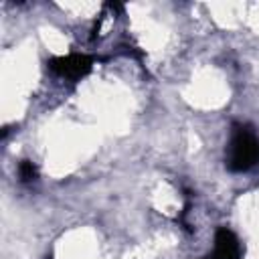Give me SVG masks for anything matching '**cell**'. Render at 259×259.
<instances>
[{
	"mask_svg": "<svg viewBox=\"0 0 259 259\" xmlns=\"http://www.w3.org/2000/svg\"><path fill=\"white\" fill-rule=\"evenodd\" d=\"M259 164V136L247 123H235L225 150V166L231 172H249Z\"/></svg>",
	"mask_w": 259,
	"mask_h": 259,
	"instance_id": "obj_1",
	"label": "cell"
},
{
	"mask_svg": "<svg viewBox=\"0 0 259 259\" xmlns=\"http://www.w3.org/2000/svg\"><path fill=\"white\" fill-rule=\"evenodd\" d=\"M93 57L89 55H81V53H71L65 57H55L49 61V69L69 81H81L83 77H87L93 69Z\"/></svg>",
	"mask_w": 259,
	"mask_h": 259,
	"instance_id": "obj_2",
	"label": "cell"
},
{
	"mask_svg": "<svg viewBox=\"0 0 259 259\" xmlns=\"http://www.w3.org/2000/svg\"><path fill=\"white\" fill-rule=\"evenodd\" d=\"M212 259H243L241 241L237 239V235L231 229H227V227H219L217 229Z\"/></svg>",
	"mask_w": 259,
	"mask_h": 259,
	"instance_id": "obj_3",
	"label": "cell"
},
{
	"mask_svg": "<svg viewBox=\"0 0 259 259\" xmlns=\"http://www.w3.org/2000/svg\"><path fill=\"white\" fill-rule=\"evenodd\" d=\"M18 178H20V182H24V184L34 182V180L38 178L36 166H34L30 160H22V162L18 164Z\"/></svg>",
	"mask_w": 259,
	"mask_h": 259,
	"instance_id": "obj_4",
	"label": "cell"
},
{
	"mask_svg": "<svg viewBox=\"0 0 259 259\" xmlns=\"http://www.w3.org/2000/svg\"><path fill=\"white\" fill-rule=\"evenodd\" d=\"M202 259H212V255H210V257H202Z\"/></svg>",
	"mask_w": 259,
	"mask_h": 259,
	"instance_id": "obj_5",
	"label": "cell"
}]
</instances>
